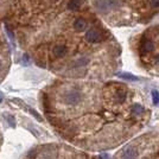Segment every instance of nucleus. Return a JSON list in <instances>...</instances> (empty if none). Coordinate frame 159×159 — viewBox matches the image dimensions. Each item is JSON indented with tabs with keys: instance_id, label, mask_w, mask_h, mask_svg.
Wrapping results in <instances>:
<instances>
[{
	"instance_id": "f257e3e1",
	"label": "nucleus",
	"mask_w": 159,
	"mask_h": 159,
	"mask_svg": "<svg viewBox=\"0 0 159 159\" xmlns=\"http://www.w3.org/2000/svg\"><path fill=\"white\" fill-rule=\"evenodd\" d=\"M82 99V94L77 92V90H68L63 94V101L66 102V105H71L75 106L77 105Z\"/></svg>"
},
{
	"instance_id": "f03ea898",
	"label": "nucleus",
	"mask_w": 159,
	"mask_h": 159,
	"mask_svg": "<svg viewBox=\"0 0 159 159\" xmlns=\"http://www.w3.org/2000/svg\"><path fill=\"white\" fill-rule=\"evenodd\" d=\"M116 6H118V2L115 0H101L98 2V8L101 12H108Z\"/></svg>"
},
{
	"instance_id": "7ed1b4c3",
	"label": "nucleus",
	"mask_w": 159,
	"mask_h": 159,
	"mask_svg": "<svg viewBox=\"0 0 159 159\" xmlns=\"http://www.w3.org/2000/svg\"><path fill=\"white\" fill-rule=\"evenodd\" d=\"M101 38H102L101 37V33L96 29H90L86 33V39L88 42H90V43H99L100 40H101Z\"/></svg>"
},
{
	"instance_id": "20e7f679",
	"label": "nucleus",
	"mask_w": 159,
	"mask_h": 159,
	"mask_svg": "<svg viewBox=\"0 0 159 159\" xmlns=\"http://www.w3.org/2000/svg\"><path fill=\"white\" fill-rule=\"evenodd\" d=\"M138 152L133 147H126L122 152V159H137Z\"/></svg>"
},
{
	"instance_id": "39448f33",
	"label": "nucleus",
	"mask_w": 159,
	"mask_h": 159,
	"mask_svg": "<svg viewBox=\"0 0 159 159\" xmlns=\"http://www.w3.org/2000/svg\"><path fill=\"white\" fill-rule=\"evenodd\" d=\"M74 27H75V30H76V31L82 32V31H84V30H86L87 21L84 19H82V18H79V19L75 20V23H74Z\"/></svg>"
},
{
	"instance_id": "423d86ee",
	"label": "nucleus",
	"mask_w": 159,
	"mask_h": 159,
	"mask_svg": "<svg viewBox=\"0 0 159 159\" xmlns=\"http://www.w3.org/2000/svg\"><path fill=\"white\" fill-rule=\"evenodd\" d=\"M53 55L56 56V57H63V56H66V48L64 45H56V47L53 48L52 50Z\"/></svg>"
},
{
	"instance_id": "0eeeda50",
	"label": "nucleus",
	"mask_w": 159,
	"mask_h": 159,
	"mask_svg": "<svg viewBox=\"0 0 159 159\" xmlns=\"http://www.w3.org/2000/svg\"><path fill=\"white\" fill-rule=\"evenodd\" d=\"M4 116H5V119H6L7 124H8V126L14 128L16 127V120H14V116L13 115H11V114H4Z\"/></svg>"
},
{
	"instance_id": "6e6552de",
	"label": "nucleus",
	"mask_w": 159,
	"mask_h": 159,
	"mask_svg": "<svg viewBox=\"0 0 159 159\" xmlns=\"http://www.w3.org/2000/svg\"><path fill=\"white\" fill-rule=\"evenodd\" d=\"M80 6H81V0H70L68 4L69 10H77Z\"/></svg>"
},
{
	"instance_id": "1a4fd4ad",
	"label": "nucleus",
	"mask_w": 159,
	"mask_h": 159,
	"mask_svg": "<svg viewBox=\"0 0 159 159\" xmlns=\"http://www.w3.org/2000/svg\"><path fill=\"white\" fill-rule=\"evenodd\" d=\"M118 76L121 77V79L129 80V81H137V80H138V77H135L134 75H132V74H127V73H120V74H118Z\"/></svg>"
},
{
	"instance_id": "9d476101",
	"label": "nucleus",
	"mask_w": 159,
	"mask_h": 159,
	"mask_svg": "<svg viewBox=\"0 0 159 159\" xmlns=\"http://www.w3.org/2000/svg\"><path fill=\"white\" fill-rule=\"evenodd\" d=\"M144 108H143V106H140V105H134L132 108V113L133 115H141L143 113H144Z\"/></svg>"
},
{
	"instance_id": "9b49d317",
	"label": "nucleus",
	"mask_w": 159,
	"mask_h": 159,
	"mask_svg": "<svg viewBox=\"0 0 159 159\" xmlns=\"http://www.w3.org/2000/svg\"><path fill=\"white\" fill-rule=\"evenodd\" d=\"M88 62H89V58H87V57H82V58H79V60L76 61L74 66L79 68V66H86V64H88Z\"/></svg>"
},
{
	"instance_id": "f8f14e48",
	"label": "nucleus",
	"mask_w": 159,
	"mask_h": 159,
	"mask_svg": "<svg viewBox=\"0 0 159 159\" xmlns=\"http://www.w3.org/2000/svg\"><path fill=\"white\" fill-rule=\"evenodd\" d=\"M116 98H118L119 102H124L126 100V92L125 90H119L118 94H116Z\"/></svg>"
},
{
	"instance_id": "ddd939ff",
	"label": "nucleus",
	"mask_w": 159,
	"mask_h": 159,
	"mask_svg": "<svg viewBox=\"0 0 159 159\" xmlns=\"http://www.w3.org/2000/svg\"><path fill=\"white\" fill-rule=\"evenodd\" d=\"M26 108H27V111L31 113V114H32V115L34 116V118H36V119H38V121H43V118H42V116H40L39 114L36 112L34 109H32L31 107H26Z\"/></svg>"
},
{
	"instance_id": "4468645a",
	"label": "nucleus",
	"mask_w": 159,
	"mask_h": 159,
	"mask_svg": "<svg viewBox=\"0 0 159 159\" xmlns=\"http://www.w3.org/2000/svg\"><path fill=\"white\" fill-rule=\"evenodd\" d=\"M152 100L154 105H158L159 103V92L157 90H152Z\"/></svg>"
},
{
	"instance_id": "2eb2a0df",
	"label": "nucleus",
	"mask_w": 159,
	"mask_h": 159,
	"mask_svg": "<svg viewBox=\"0 0 159 159\" xmlns=\"http://www.w3.org/2000/svg\"><path fill=\"white\" fill-rule=\"evenodd\" d=\"M29 63H30V57H29L27 53H24V56H23V66H29Z\"/></svg>"
},
{
	"instance_id": "dca6fc26",
	"label": "nucleus",
	"mask_w": 159,
	"mask_h": 159,
	"mask_svg": "<svg viewBox=\"0 0 159 159\" xmlns=\"http://www.w3.org/2000/svg\"><path fill=\"white\" fill-rule=\"evenodd\" d=\"M7 31V36H8V38L11 39V43H12V45L14 47V37H13V33H12V31L11 30H8V29H6Z\"/></svg>"
},
{
	"instance_id": "f3484780",
	"label": "nucleus",
	"mask_w": 159,
	"mask_h": 159,
	"mask_svg": "<svg viewBox=\"0 0 159 159\" xmlns=\"http://www.w3.org/2000/svg\"><path fill=\"white\" fill-rule=\"evenodd\" d=\"M27 158H30V159L36 158V150H31L30 152L27 153Z\"/></svg>"
},
{
	"instance_id": "a211bd4d",
	"label": "nucleus",
	"mask_w": 159,
	"mask_h": 159,
	"mask_svg": "<svg viewBox=\"0 0 159 159\" xmlns=\"http://www.w3.org/2000/svg\"><path fill=\"white\" fill-rule=\"evenodd\" d=\"M151 6L158 8L159 7V0H152V1H151Z\"/></svg>"
},
{
	"instance_id": "6ab92c4d",
	"label": "nucleus",
	"mask_w": 159,
	"mask_h": 159,
	"mask_svg": "<svg viewBox=\"0 0 159 159\" xmlns=\"http://www.w3.org/2000/svg\"><path fill=\"white\" fill-rule=\"evenodd\" d=\"M153 62H154L156 64H159V53H157V55L154 56V58H153Z\"/></svg>"
},
{
	"instance_id": "aec40b11",
	"label": "nucleus",
	"mask_w": 159,
	"mask_h": 159,
	"mask_svg": "<svg viewBox=\"0 0 159 159\" xmlns=\"http://www.w3.org/2000/svg\"><path fill=\"white\" fill-rule=\"evenodd\" d=\"M100 159H109V156L106 154V153H103V154H101V156H100Z\"/></svg>"
},
{
	"instance_id": "412c9836",
	"label": "nucleus",
	"mask_w": 159,
	"mask_h": 159,
	"mask_svg": "<svg viewBox=\"0 0 159 159\" xmlns=\"http://www.w3.org/2000/svg\"><path fill=\"white\" fill-rule=\"evenodd\" d=\"M2 100H4V95H2V93H0V103L2 102Z\"/></svg>"
},
{
	"instance_id": "4be33fe9",
	"label": "nucleus",
	"mask_w": 159,
	"mask_h": 159,
	"mask_svg": "<svg viewBox=\"0 0 159 159\" xmlns=\"http://www.w3.org/2000/svg\"><path fill=\"white\" fill-rule=\"evenodd\" d=\"M1 70H2V64H1V62H0V73H1Z\"/></svg>"
}]
</instances>
